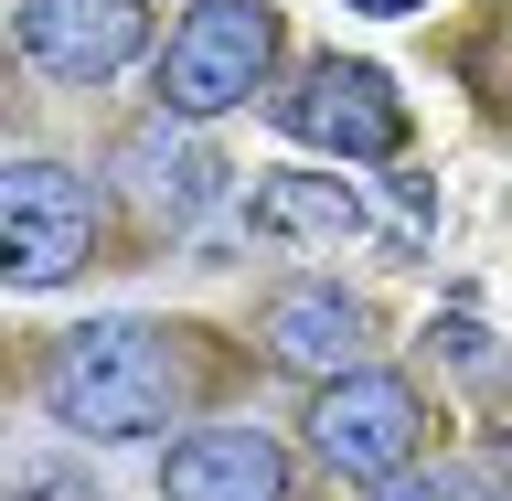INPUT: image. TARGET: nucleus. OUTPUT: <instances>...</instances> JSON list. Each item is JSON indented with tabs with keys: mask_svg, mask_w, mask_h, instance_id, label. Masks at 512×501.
<instances>
[{
	"mask_svg": "<svg viewBox=\"0 0 512 501\" xmlns=\"http://www.w3.org/2000/svg\"><path fill=\"white\" fill-rule=\"evenodd\" d=\"M310 459L331 480H352V491H384L395 470H416L427 459V438H438V406H427V384L395 374V363H363V374L342 384H310Z\"/></svg>",
	"mask_w": 512,
	"mask_h": 501,
	"instance_id": "obj_3",
	"label": "nucleus"
},
{
	"mask_svg": "<svg viewBox=\"0 0 512 501\" xmlns=\"http://www.w3.org/2000/svg\"><path fill=\"white\" fill-rule=\"evenodd\" d=\"M278 54H288V11L278 0H192L182 22L160 32V54H150V107H171V118H224V107H246L256 86H278Z\"/></svg>",
	"mask_w": 512,
	"mask_h": 501,
	"instance_id": "obj_2",
	"label": "nucleus"
},
{
	"mask_svg": "<svg viewBox=\"0 0 512 501\" xmlns=\"http://www.w3.org/2000/svg\"><path fill=\"white\" fill-rule=\"evenodd\" d=\"M11 501H107V491H96L75 459H43V448H32V459H11Z\"/></svg>",
	"mask_w": 512,
	"mask_h": 501,
	"instance_id": "obj_13",
	"label": "nucleus"
},
{
	"mask_svg": "<svg viewBox=\"0 0 512 501\" xmlns=\"http://www.w3.org/2000/svg\"><path fill=\"white\" fill-rule=\"evenodd\" d=\"M427 342H438V352H448V374H470V384H491V374H502V363H491V331H480V320H470V310H448V320H438V331H427Z\"/></svg>",
	"mask_w": 512,
	"mask_h": 501,
	"instance_id": "obj_14",
	"label": "nucleus"
},
{
	"mask_svg": "<svg viewBox=\"0 0 512 501\" xmlns=\"http://www.w3.org/2000/svg\"><path fill=\"white\" fill-rule=\"evenodd\" d=\"M491 459H502V480H512V395L491 406Z\"/></svg>",
	"mask_w": 512,
	"mask_h": 501,
	"instance_id": "obj_15",
	"label": "nucleus"
},
{
	"mask_svg": "<svg viewBox=\"0 0 512 501\" xmlns=\"http://www.w3.org/2000/svg\"><path fill=\"white\" fill-rule=\"evenodd\" d=\"M438 64L470 86V107H480V128L491 139H512V0H480L470 22L438 43Z\"/></svg>",
	"mask_w": 512,
	"mask_h": 501,
	"instance_id": "obj_11",
	"label": "nucleus"
},
{
	"mask_svg": "<svg viewBox=\"0 0 512 501\" xmlns=\"http://www.w3.org/2000/svg\"><path fill=\"white\" fill-rule=\"evenodd\" d=\"M107 256V192L75 160H11L0 171V278L11 288H64Z\"/></svg>",
	"mask_w": 512,
	"mask_h": 501,
	"instance_id": "obj_5",
	"label": "nucleus"
},
{
	"mask_svg": "<svg viewBox=\"0 0 512 501\" xmlns=\"http://www.w3.org/2000/svg\"><path fill=\"white\" fill-rule=\"evenodd\" d=\"M160 501H299V459L288 438L224 416V427H182L160 459Z\"/></svg>",
	"mask_w": 512,
	"mask_h": 501,
	"instance_id": "obj_9",
	"label": "nucleus"
},
{
	"mask_svg": "<svg viewBox=\"0 0 512 501\" xmlns=\"http://www.w3.org/2000/svg\"><path fill=\"white\" fill-rule=\"evenodd\" d=\"M224 384H235V352L203 320H150V310L75 320V331H54L32 352V406L54 416L64 438H96V448L192 427Z\"/></svg>",
	"mask_w": 512,
	"mask_h": 501,
	"instance_id": "obj_1",
	"label": "nucleus"
},
{
	"mask_svg": "<svg viewBox=\"0 0 512 501\" xmlns=\"http://www.w3.org/2000/svg\"><path fill=\"white\" fill-rule=\"evenodd\" d=\"M374 501H502V480L470 470V459H416V470H395Z\"/></svg>",
	"mask_w": 512,
	"mask_h": 501,
	"instance_id": "obj_12",
	"label": "nucleus"
},
{
	"mask_svg": "<svg viewBox=\"0 0 512 501\" xmlns=\"http://www.w3.org/2000/svg\"><path fill=\"white\" fill-rule=\"evenodd\" d=\"M267 118H278L299 150H331V160H352V171H384V160L416 150L406 86H395L384 64H363V54H310L288 86H267Z\"/></svg>",
	"mask_w": 512,
	"mask_h": 501,
	"instance_id": "obj_4",
	"label": "nucleus"
},
{
	"mask_svg": "<svg viewBox=\"0 0 512 501\" xmlns=\"http://www.w3.org/2000/svg\"><path fill=\"white\" fill-rule=\"evenodd\" d=\"M11 43L43 86H118L160 54L150 0H11Z\"/></svg>",
	"mask_w": 512,
	"mask_h": 501,
	"instance_id": "obj_6",
	"label": "nucleus"
},
{
	"mask_svg": "<svg viewBox=\"0 0 512 501\" xmlns=\"http://www.w3.org/2000/svg\"><path fill=\"white\" fill-rule=\"evenodd\" d=\"M107 182H118V203L150 224V235H182V224H203V214L224 203V150L203 139V118H171V107H150L139 128H118Z\"/></svg>",
	"mask_w": 512,
	"mask_h": 501,
	"instance_id": "obj_7",
	"label": "nucleus"
},
{
	"mask_svg": "<svg viewBox=\"0 0 512 501\" xmlns=\"http://www.w3.org/2000/svg\"><path fill=\"white\" fill-rule=\"evenodd\" d=\"M246 235H267V246H363L374 235V214H363V192L342 182V171H267V182L246 192Z\"/></svg>",
	"mask_w": 512,
	"mask_h": 501,
	"instance_id": "obj_10",
	"label": "nucleus"
},
{
	"mask_svg": "<svg viewBox=\"0 0 512 501\" xmlns=\"http://www.w3.org/2000/svg\"><path fill=\"white\" fill-rule=\"evenodd\" d=\"M363 22H406V11H427V0H352Z\"/></svg>",
	"mask_w": 512,
	"mask_h": 501,
	"instance_id": "obj_16",
	"label": "nucleus"
},
{
	"mask_svg": "<svg viewBox=\"0 0 512 501\" xmlns=\"http://www.w3.org/2000/svg\"><path fill=\"white\" fill-rule=\"evenodd\" d=\"M256 363H278L299 384H342L374 363V299L342 278H278L256 299Z\"/></svg>",
	"mask_w": 512,
	"mask_h": 501,
	"instance_id": "obj_8",
	"label": "nucleus"
}]
</instances>
